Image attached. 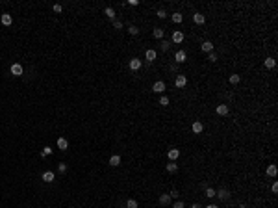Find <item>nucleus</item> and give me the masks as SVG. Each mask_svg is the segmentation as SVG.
<instances>
[{
    "instance_id": "21",
    "label": "nucleus",
    "mask_w": 278,
    "mask_h": 208,
    "mask_svg": "<svg viewBox=\"0 0 278 208\" xmlns=\"http://www.w3.org/2000/svg\"><path fill=\"white\" fill-rule=\"evenodd\" d=\"M171 19H172V23H176V24H178V23H182V20H184V15L176 11V13H172V15H171Z\"/></svg>"
},
{
    "instance_id": "18",
    "label": "nucleus",
    "mask_w": 278,
    "mask_h": 208,
    "mask_svg": "<svg viewBox=\"0 0 278 208\" xmlns=\"http://www.w3.org/2000/svg\"><path fill=\"white\" fill-rule=\"evenodd\" d=\"M54 178H56V175L52 171H46V173H43V180L45 182H54Z\"/></svg>"
},
{
    "instance_id": "20",
    "label": "nucleus",
    "mask_w": 278,
    "mask_h": 208,
    "mask_svg": "<svg viewBox=\"0 0 278 208\" xmlns=\"http://www.w3.org/2000/svg\"><path fill=\"white\" fill-rule=\"evenodd\" d=\"M217 113L224 117L228 113V106H226V104H219V106H217Z\"/></svg>"
},
{
    "instance_id": "1",
    "label": "nucleus",
    "mask_w": 278,
    "mask_h": 208,
    "mask_svg": "<svg viewBox=\"0 0 278 208\" xmlns=\"http://www.w3.org/2000/svg\"><path fill=\"white\" fill-rule=\"evenodd\" d=\"M152 91L154 93H163L165 91V82H161V80H158L154 86H152Z\"/></svg>"
},
{
    "instance_id": "27",
    "label": "nucleus",
    "mask_w": 278,
    "mask_h": 208,
    "mask_svg": "<svg viewBox=\"0 0 278 208\" xmlns=\"http://www.w3.org/2000/svg\"><path fill=\"white\" fill-rule=\"evenodd\" d=\"M50 154H52V149H50V147H45L43 151H41V156H43V158H45V156H50Z\"/></svg>"
},
{
    "instance_id": "33",
    "label": "nucleus",
    "mask_w": 278,
    "mask_h": 208,
    "mask_svg": "<svg viewBox=\"0 0 278 208\" xmlns=\"http://www.w3.org/2000/svg\"><path fill=\"white\" fill-rule=\"evenodd\" d=\"M58 169H59V173H65L67 171V165L65 164H58Z\"/></svg>"
},
{
    "instance_id": "34",
    "label": "nucleus",
    "mask_w": 278,
    "mask_h": 208,
    "mask_svg": "<svg viewBox=\"0 0 278 208\" xmlns=\"http://www.w3.org/2000/svg\"><path fill=\"white\" fill-rule=\"evenodd\" d=\"M113 26H115L117 30H121L122 28V23H121V20H113Z\"/></svg>"
},
{
    "instance_id": "29",
    "label": "nucleus",
    "mask_w": 278,
    "mask_h": 208,
    "mask_svg": "<svg viewBox=\"0 0 278 208\" xmlns=\"http://www.w3.org/2000/svg\"><path fill=\"white\" fill-rule=\"evenodd\" d=\"M169 47H171V43L163 39V41H161V50H163V52H167V50H169Z\"/></svg>"
},
{
    "instance_id": "6",
    "label": "nucleus",
    "mask_w": 278,
    "mask_h": 208,
    "mask_svg": "<svg viewBox=\"0 0 278 208\" xmlns=\"http://www.w3.org/2000/svg\"><path fill=\"white\" fill-rule=\"evenodd\" d=\"M185 58H187V54H185V50H178V52L174 54V60L178 61V63H184V61H185Z\"/></svg>"
},
{
    "instance_id": "17",
    "label": "nucleus",
    "mask_w": 278,
    "mask_h": 208,
    "mask_svg": "<svg viewBox=\"0 0 278 208\" xmlns=\"http://www.w3.org/2000/svg\"><path fill=\"white\" fill-rule=\"evenodd\" d=\"M109 165H113V167L121 165V156H119V154H113V156L109 158Z\"/></svg>"
},
{
    "instance_id": "38",
    "label": "nucleus",
    "mask_w": 278,
    "mask_h": 208,
    "mask_svg": "<svg viewBox=\"0 0 278 208\" xmlns=\"http://www.w3.org/2000/svg\"><path fill=\"white\" fill-rule=\"evenodd\" d=\"M169 195H171V199H176V197H178V191H176V190H172Z\"/></svg>"
},
{
    "instance_id": "22",
    "label": "nucleus",
    "mask_w": 278,
    "mask_h": 208,
    "mask_svg": "<svg viewBox=\"0 0 278 208\" xmlns=\"http://www.w3.org/2000/svg\"><path fill=\"white\" fill-rule=\"evenodd\" d=\"M167 171H169V173H176L178 171V164L176 162H169V164H167Z\"/></svg>"
},
{
    "instance_id": "16",
    "label": "nucleus",
    "mask_w": 278,
    "mask_h": 208,
    "mask_svg": "<svg viewBox=\"0 0 278 208\" xmlns=\"http://www.w3.org/2000/svg\"><path fill=\"white\" fill-rule=\"evenodd\" d=\"M193 20H195L197 24H204V23H206V17L202 15V13H195V15H193Z\"/></svg>"
},
{
    "instance_id": "41",
    "label": "nucleus",
    "mask_w": 278,
    "mask_h": 208,
    "mask_svg": "<svg viewBox=\"0 0 278 208\" xmlns=\"http://www.w3.org/2000/svg\"><path fill=\"white\" fill-rule=\"evenodd\" d=\"M193 208H202V206H200V204H193Z\"/></svg>"
},
{
    "instance_id": "42",
    "label": "nucleus",
    "mask_w": 278,
    "mask_h": 208,
    "mask_svg": "<svg viewBox=\"0 0 278 208\" xmlns=\"http://www.w3.org/2000/svg\"><path fill=\"white\" fill-rule=\"evenodd\" d=\"M239 208H247V206H245V204H239Z\"/></svg>"
},
{
    "instance_id": "24",
    "label": "nucleus",
    "mask_w": 278,
    "mask_h": 208,
    "mask_svg": "<svg viewBox=\"0 0 278 208\" xmlns=\"http://www.w3.org/2000/svg\"><path fill=\"white\" fill-rule=\"evenodd\" d=\"M104 13H106L108 19H115V9H113V8H106V9H104Z\"/></svg>"
},
{
    "instance_id": "30",
    "label": "nucleus",
    "mask_w": 278,
    "mask_h": 208,
    "mask_svg": "<svg viewBox=\"0 0 278 208\" xmlns=\"http://www.w3.org/2000/svg\"><path fill=\"white\" fill-rule=\"evenodd\" d=\"M128 33H132V36H137V33H139L137 26H130V28H128Z\"/></svg>"
},
{
    "instance_id": "11",
    "label": "nucleus",
    "mask_w": 278,
    "mask_h": 208,
    "mask_svg": "<svg viewBox=\"0 0 278 208\" xmlns=\"http://www.w3.org/2000/svg\"><path fill=\"white\" fill-rule=\"evenodd\" d=\"M167 156H169V160H171V162L178 160V156H180V149H171V151H169V154H167Z\"/></svg>"
},
{
    "instance_id": "8",
    "label": "nucleus",
    "mask_w": 278,
    "mask_h": 208,
    "mask_svg": "<svg viewBox=\"0 0 278 208\" xmlns=\"http://www.w3.org/2000/svg\"><path fill=\"white\" fill-rule=\"evenodd\" d=\"M200 50H202V52H211L213 50V43H211V41H204V43L200 45Z\"/></svg>"
},
{
    "instance_id": "37",
    "label": "nucleus",
    "mask_w": 278,
    "mask_h": 208,
    "mask_svg": "<svg viewBox=\"0 0 278 208\" xmlns=\"http://www.w3.org/2000/svg\"><path fill=\"white\" fill-rule=\"evenodd\" d=\"M172 208H184V203H182V201H176V203L172 204Z\"/></svg>"
},
{
    "instance_id": "2",
    "label": "nucleus",
    "mask_w": 278,
    "mask_h": 208,
    "mask_svg": "<svg viewBox=\"0 0 278 208\" xmlns=\"http://www.w3.org/2000/svg\"><path fill=\"white\" fill-rule=\"evenodd\" d=\"M128 65H130V69H132V71H139V69H141V65H143V63H141V60L134 58V60H130V63H128Z\"/></svg>"
},
{
    "instance_id": "10",
    "label": "nucleus",
    "mask_w": 278,
    "mask_h": 208,
    "mask_svg": "<svg viewBox=\"0 0 278 208\" xmlns=\"http://www.w3.org/2000/svg\"><path fill=\"white\" fill-rule=\"evenodd\" d=\"M156 56H158V54H156V50H152V48H148V50L145 52V58H147L148 63H150V61H154V60H156Z\"/></svg>"
},
{
    "instance_id": "26",
    "label": "nucleus",
    "mask_w": 278,
    "mask_h": 208,
    "mask_svg": "<svg viewBox=\"0 0 278 208\" xmlns=\"http://www.w3.org/2000/svg\"><path fill=\"white\" fill-rule=\"evenodd\" d=\"M159 104H161V106H169V97L161 95V97H159Z\"/></svg>"
},
{
    "instance_id": "32",
    "label": "nucleus",
    "mask_w": 278,
    "mask_h": 208,
    "mask_svg": "<svg viewBox=\"0 0 278 208\" xmlns=\"http://www.w3.org/2000/svg\"><path fill=\"white\" fill-rule=\"evenodd\" d=\"M54 11H56V13H61V11H63V8H61V4H54Z\"/></svg>"
},
{
    "instance_id": "3",
    "label": "nucleus",
    "mask_w": 278,
    "mask_h": 208,
    "mask_svg": "<svg viewBox=\"0 0 278 208\" xmlns=\"http://www.w3.org/2000/svg\"><path fill=\"white\" fill-rule=\"evenodd\" d=\"M185 84H187V78H185L184 74H178L176 80H174V86H176V87H184Z\"/></svg>"
},
{
    "instance_id": "19",
    "label": "nucleus",
    "mask_w": 278,
    "mask_h": 208,
    "mask_svg": "<svg viewBox=\"0 0 278 208\" xmlns=\"http://www.w3.org/2000/svg\"><path fill=\"white\" fill-rule=\"evenodd\" d=\"M163 33H165V30H163V28H159V26H158V28H154V32H152V36H154L156 39H163Z\"/></svg>"
},
{
    "instance_id": "28",
    "label": "nucleus",
    "mask_w": 278,
    "mask_h": 208,
    "mask_svg": "<svg viewBox=\"0 0 278 208\" xmlns=\"http://www.w3.org/2000/svg\"><path fill=\"white\" fill-rule=\"evenodd\" d=\"M126 208H137V201H134V199H128Z\"/></svg>"
},
{
    "instance_id": "9",
    "label": "nucleus",
    "mask_w": 278,
    "mask_h": 208,
    "mask_svg": "<svg viewBox=\"0 0 278 208\" xmlns=\"http://www.w3.org/2000/svg\"><path fill=\"white\" fill-rule=\"evenodd\" d=\"M215 195H217L221 201H226V199H230V191L228 190H221V191H215Z\"/></svg>"
},
{
    "instance_id": "39",
    "label": "nucleus",
    "mask_w": 278,
    "mask_h": 208,
    "mask_svg": "<svg viewBox=\"0 0 278 208\" xmlns=\"http://www.w3.org/2000/svg\"><path fill=\"white\" fill-rule=\"evenodd\" d=\"M128 4H130V6H137L139 0H128Z\"/></svg>"
},
{
    "instance_id": "35",
    "label": "nucleus",
    "mask_w": 278,
    "mask_h": 208,
    "mask_svg": "<svg viewBox=\"0 0 278 208\" xmlns=\"http://www.w3.org/2000/svg\"><path fill=\"white\" fill-rule=\"evenodd\" d=\"M158 17H159V19H165V17H167L165 9H159V11H158Z\"/></svg>"
},
{
    "instance_id": "31",
    "label": "nucleus",
    "mask_w": 278,
    "mask_h": 208,
    "mask_svg": "<svg viewBox=\"0 0 278 208\" xmlns=\"http://www.w3.org/2000/svg\"><path fill=\"white\" fill-rule=\"evenodd\" d=\"M206 195H208V197H215V190H213V188H208V190H206Z\"/></svg>"
},
{
    "instance_id": "36",
    "label": "nucleus",
    "mask_w": 278,
    "mask_h": 208,
    "mask_svg": "<svg viewBox=\"0 0 278 208\" xmlns=\"http://www.w3.org/2000/svg\"><path fill=\"white\" fill-rule=\"evenodd\" d=\"M208 60H210V61H217V54L210 52V56H208Z\"/></svg>"
},
{
    "instance_id": "4",
    "label": "nucleus",
    "mask_w": 278,
    "mask_h": 208,
    "mask_svg": "<svg viewBox=\"0 0 278 208\" xmlns=\"http://www.w3.org/2000/svg\"><path fill=\"white\" fill-rule=\"evenodd\" d=\"M9 71H11V74H15V76H20V74H22V65H20V63H13Z\"/></svg>"
},
{
    "instance_id": "23",
    "label": "nucleus",
    "mask_w": 278,
    "mask_h": 208,
    "mask_svg": "<svg viewBox=\"0 0 278 208\" xmlns=\"http://www.w3.org/2000/svg\"><path fill=\"white\" fill-rule=\"evenodd\" d=\"M263 65H265L267 69H273V67L276 65V61H274V58H267L265 61H263Z\"/></svg>"
},
{
    "instance_id": "5",
    "label": "nucleus",
    "mask_w": 278,
    "mask_h": 208,
    "mask_svg": "<svg viewBox=\"0 0 278 208\" xmlns=\"http://www.w3.org/2000/svg\"><path fill=\"white\" fill-rule=\"evenodd\" d=\"M182 41H184V33H182V32H178V30H176V32H172V43L180 45Z\"/></svg>"
},
{
    "instance_id": "15",
    "label": "nucleus",
    "mask_w": 278,
    "mask_h": 208,
    "mask_svg": "<svg viewBox=\"0 0 278 208\" xmlns=\"http://www.w3.org/2000/svg\"><path fill=\"white\" fill-rule=\"evenodd\" d=\"M0 20H2V24H4V26H9V24L13 23V19H11L9 13H4V15L0 17Z\"/></svg>"
},
{
    "instance_id": "13",
    "label": "nucleus",
    "mask_w": 278,
    "mask_h": 208,
    "mask_svg": "<svg viewBox=\"0 0 278 208\" xmlns=\"http://www.w3.org/2000/svg\"><path fill=\"white\" fill-rule=\"evenodd\" d=\"M191 128H193V132H195V134H200V132H202V130H204V124L200 123V121H195Z\"/></svg>"
},
{
    "instance_id": "12",
    "label": "nucleus",
    "mask_w": 278,
    "mask_h": 208,
    "mask_svg": "<svg viewBox=\"0 0 278 208\" xmlns=\"http://www.w3.org/2000/svg\"><path fill=\"white\" fill-rule=\"evenodd\" d=\"M278 175V167L274 164H271V165H267V177H276Z\"/></svg>"
},
{
    "instance_id": "25",
    "label": "nucleus",
    "mask_w": 278,
    "mask_h": 208,
    "mask_svg": "<svg viewBox=\"0 0 278 208\" xmlns=\"http://www.w3.org/2000/svg\"><path fill=\"white\" fill-rule=\"evenodd\" d=\"M239 80H241V78H239V74H230V84L235 86V84H239Z\"/></svg>"
},
{
    "instance_id": "40",
    "label": "nucleus",
    "mask_w": 278,
    "mask_h": 208,
    "mask_svg": "<svg viewBox=\"0 0 278 208\" xmlns=\"http://www.w3.org/2000/svg\"><path fill=\"white\" fill-rule=\"evenodd\" d=\"M206 208H217V206H215V204H208Z\"/></svg>"
},
{
    "instance_id": "14",
    "label": "nucleus",
    "mask_w": 278,
    "mask_h": 208,
    "mask_svg": "<svg viewBox=\"0 0 278 208\" xmlns=\"http://www.w3.org/2000/svg\"><path fill=\"white\" fill-rule=\"evenodd\" d=\"M159 204H163V206L171 204V195H169V193H163V195H159Z\"/></svg>"
},
{
    "instance_id": "7",
    "label": "nucleus",
    "mask_w": 278,
    "mask_h": 208,
    "mask_svg": "<svg viewBox=\"0 0 278 208\" xmlns=\"http://www.w3.org/2000/svg\"><path fill=\"white\" fill-rule=\"evenodd\" d=\"M58 149L59 151H67L69 149V141L65 140V137H58Z\"/></svg>"
}]
</instances>
